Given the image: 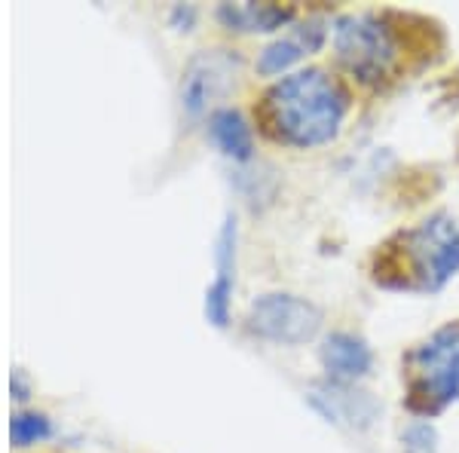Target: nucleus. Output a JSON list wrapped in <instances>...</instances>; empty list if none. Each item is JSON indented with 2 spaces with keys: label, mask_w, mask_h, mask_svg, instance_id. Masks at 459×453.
Listing matches in <instances>:
<instances>
[{
  "label": "nucleus",
  "mask_w": 459,
  "mask_h": 453,
  "mask_svg": "<svg viewBox=\"0 0 459 453\" xmlns=\"http://www.w3.org/2000/svg\"><path fill=\"white\" fill-rule=\"evenodd\" d=\"M350 114V92L331 71L303 68L273 83L264 95L261 120L276 141L300 151L331 144Z\"/></svg>",
  "instance_id": "1"
},
{
  "label": "nucleus",
  "mask_w": 459,
  "mask_h": 453,
  "mask_svg": "<svg viewBox=\"0 0 459 453\" xmlns=\"http://www.w3.org/2000/svg\"><path fill=\"white\" fill-rule=\"evenodd\" d=\"M407 392L417 411L435 414L459 398V322L441 325L407 355Z\"/></svg>",
  "instance_id": "2"
},
{
  "label": "nucleus",
  "mask_w": 459,
  "mask_h": 453,
  "mask_svg": "<svg viewBox=\"0 0 459 453\" xmlns=\"http://www.w3.org/2000/svg\"><path fill=\"white\" fill-rule=\"evenodd\" d=\"M334 56L355 80L368 86L392 77L398 65V40L386 19L374 13H350L334 22Z\"/></svg>",
  "instance_id": "3"
},
{
  "label": "nucleus",
  "mask_w": 459,
  "mask_h": 453,
  "mask_svg": "<svg viewBox=\"0 0 459 453\" xmlns=\"http://www.w3.org/2000/svg\"><path fill=\"white\" fill-rule=\"evenodd\" d=\"M402 255L411 285L441 292L459 273V218L438 212L402 236Z\"/></svg>",
  "instance_id": "4"
},
{
  "label": "nucleus",
  "mask_w": 459,
  "mask_h": 453,
  "mask_svg": "<svg viewBox=\"0 0 459 453\" xmlns=\"http://www.w3.org/2000/svg\"><path fill=\"white\" fill-rule=\"evenodd\" d=\"M246 325L255 337L282 346H300L318 337L325 313L313 301L291 292H266L248 307Z\"/></svg>",
  "instance_id": "5"
},
{
  "label": "nucleus",
  "mask_w": 459,
  "mask_h": 453,
  "mask_svg": "<svg viewBox=\"0 0 459 453\" xmlns=\"http://www.w3.org/2000/svg\"><path fill=\"white\" fill-rule=\"evenodd\" d=\"M239 58L227 49H203L187 62L181 77V108L187 117H203L233 86Z\"/></svg>",
  "instance_id": "6"
},
{
  "label": "nucleus",
  "mask_w": 459,
  "mask_h": 453,
  "mask_svg": "<svg viewBox=\"0 0 459 453\" xmlns=\"http://www.w3.org/2000/svg\"><path fill=\"white\" fill-rule=\"evenodd\" d=\"M307 401L331 426L352 429V432H365L380 417V401L371 392L361 389L359 383H337V380L313 383Z\"/></svg>",
  "instance_id": "7"
},
{
  "label": "nucleus",
  "mask_w": 459,
  "mask_h": 453,
  "mask_svg": "<svg viewBox=\"0 0 459 453\" xmlns=\"http://www.w3.org/2000/svg\"><path fill=\"white\" fill-rule=\"evenodd\" d=\"M328 40V22L322 16H309L303 22H291L285 34H279L273 43L257 53V74L261 77H288V71L307 56L318 53Z\"/></svg>",
  "instance_id": "8"
},
{
  "label": "nucleus",
  "mask_w": 459,
  "mask_h": 453,
  "mask_svg": "<svg viewBox=\"0 0 459 453\" xmlns=\"http://www.w3.org/2000/svg\"><path fill=\"white\" fill-rule=\"evenodd\" d=\"M236 240H239V227H236L233 214H227L224 227L218 233V248H214L218 276L205 292V316H209L214 328H227L230 325V307H233L236 288Z\"/></svg>",
  "instance_id": "9"
},
{
  "label": "nucleus",
  "mask_w": 459,
  "mask_h": 453,
  "mask_svg": "<svg viewBox=\"0 0 459 453\" xmlns=\"http://www.w3.org/2000/svg\"><path fill=\"white\" fill-rule=\"evenodd\" d=\"M318 362H322L328 380L337 383H359L371 374L374 349L365 337L352 331H334L318 346Z\"/></svg>",
  "instance_id": "10"
},
{
  "label": "nucleus",
  "mask_w": 459,
  "mask_h": 453,
  "mask_svg": "<svg viewBox=\"0 0 459 453\" xmlns=\"http://www.w3.org/2000/svg\"><path fill=\"white\" fill-rule=\"evenodd\" d=\"M214 16H218L221 25L230 28V31L270 34V31H279L282 25H291V22H294V6L255 4V0H246V4H221Z\"/></svg>",
  "instance_id": "11"
},
{
  "label": "nucleus",
  "mask_w": 459,
  "mask_h": 453,
  "mask_svg": "<svg viewBox=\"0 0 459 453\" xmlns=\"http://www.w3.org/2000/svg\"><path fill=\"white\" fill-rule=\"evenodd\" d=\"M209 138L224 157L233 162H248L255 157V135L246 117L236 108H214L209 114Z\"/></svg>",
  "instance_id": "12"
},
{
  "label": "nucleus",
  "mask_w": 459,
  "mask_h": 453,
  "mask_svg": "<svg viewBox=\"0 0 459 453\" xmlns=\"http://www.w3.org/2000/svg\"><path fill=\"white\" fill-rule=\"evenodd\" d=\"M49 435V417L37 411H19L13 414L10 420V438L16 448H28V444H37Z\"/></svg>",
  "instance_id": "13"
},
{
  "label": "nucleus",
  "mask_w": 459,
  "mask_h": 453,
  "mask_svg": "<svg viewBox=\"0 0 459 453\" xmlns=\"http://www.w3.org/2000/svg\"><path fill=\"white\" fill-rule=\"evenodd\" d=\"M435 444H438V435L429 423H413L404 432V448L411 453H435Z\"/></svg>",
  "instance_id": "14"
},
{
  "label": "nucleus",
  "mask_w": 459,
  "mask_h": 453,
  "mask_svg": "<svg viewBox=\"0 0 459 453\" xmlns=\"http://www.w3.org/2000/svg\"><path fill=\"white\" fill-rule=\"evenodd\" d=\"M13 396H16L19 401L28 398V386H25V380H22V374H13Z\"/></svg>",
  "instance_id": "15"
}]
</instances>
